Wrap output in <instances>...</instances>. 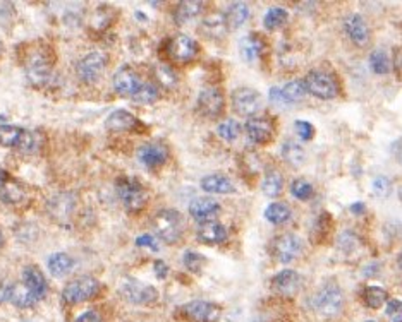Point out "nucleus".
<instances>
[{
    "instance_id": "1",
    "label": "nucleus",
    "mask_w": 402,
    "mask_h": 322,
    "mask_svg": "<svg viewBox=\"0 0 402 322\" xmlns=\"http://www.w3.org/2000/svg\"><path fill=\"white\" fill-rule=\"evenodd\" d=\"M313 307L316 314L325 319H334L342 312L344 307V295L342 288L334 280L325 281L313 297Z\"/></svg>"
},
{
    "instance_id": "2",
    "label": "nucleus",
    "mask_w": 402,
    "mask_h": 322,
    "mask_svg": "<svg viewBox=\"0 0 402 322\" xmlns=\"http://www.w3.org/2000/svg\"><path fill=\"white\" fill-rule=\"evenodd\" d=\"M153 230L164 242L177 243L186 230V219L177 209H162L155 215Z\"/></svg>"
},
{
    "instance_id": "3",
    "label": "nucleus",
    "mask_w": 402,
    "mask_h": 322,
    "mask_svg": "<svg viewBox=\"0 0 402 322\" xmlns=\"http://www.w3.org/2000/svg\"><path fill=\"white\" fill-rule=\"evenodd\" d=\"M303 86H305L306 93L318 98V100H334L339 94V84H337L336 77L330 76L329 72H323V70H310L303 79Z\"/></svg>"
},
{
    "instance_id": "4",
    "label": "nucleus",
    "mask_w": 402,
    "mask_h": 322,
    "mask_svg": "<svg viewBox=\"0 0 402 322\" xmlns=\"http://www.w3.org/2000/svg\"><path fill=\"white\" fill-rule=\"evenodd\" d=\"M98 291H100V283L93 276H81L64 286L62 301L67 305L83 304L97 297Z\"/></svg>"
},
{
    "instance_id": "5",
    "label": "nucleus",
    "mask_w": 402,
    "mask_h": 322,
    "mask_svg": "<svg viewBox=\"0 0 402 322\" xmlns=\"http://www.w3.org/2000/svg\"><path fill=\"white\" fill-rule=\"evenodd\" d=\"M117 194H119L124 208L131 213L141 211L148 204L147 189L134 178H119L117 180Z\"/></svg>"
},
{
    "instance_id": "6",
    "label": "nucleus",
    "mask_w": 402,
    "mask_h": 322,
    "mask_svg": "<svg viewBox=\"0 0 402 322\" xmlns=\"http://www.w3.org/2000/svg\"><path fill=\"white\" fill-rule=\"evenodd\" d=\"M121 295L126 298L129 304L134 305H153L158 300L157 288L151 284L138 281L134 278H129L121 286Z\"/></svg>"
},
{
    "instance_id": "7",
    "label": "nucleus",
    "mask_w": 402,
    "mask_h": 322,
    "mask_svg": "<svg viewBox=\"0 0 402 322\" xmlns=\"http://www.w3.org/2000/svg\"><path fill=\"white\" fill-rule=\"evenodd\" d=\"M181 314L191 322H218L222 308L208 300H191L181 307Z\"/></svg>"
},
{
    "instance_id": "8",
    "label": "nucleus",
    "mask_w": 402,
    "mask_h": 322,
    "mask_svg": "<svg viewBox=\"0 0 402 322\" xmlns=\"http://www.w3.org/2000/svg\"><path fill=\"white\" fill-rule=\"evenodd\" d=\"M303 252V242L296 233H282L272 243V254L279 263L289 264Z\"/></svg>"
},
{
    "instance_id": "9",
    "label": "nucleus",
    "mask_w": 402,
    "mask_h": 322,
    "mask_svg": "<svg viewBox=\"0 0 402 322\" xmlns=\"http://www.w3.org/2000/svg\"><path fill=\"white\" fill-rule=\"evenodd\" d=\"M107 67V57L102 52H90L77 62L76 72L83 83L93 84L100 79Z\"/></svg>"
},
{
    "instance_id": "10",
    "label": "nucleus",
    "mask_w": 402,
    "mask_h": 322,
    "mask_svg": "<svg viewBox=\"0 0 402 322\" xmlns=\"http://www.w3.org/2000/svg\"><path fill=\"white\" fill-rule=\"evenodd\" d=\"M196 110L207 118H217L225 110V98L218 88H207L198 94Z\"/></svg>"
},
{
    "instance_id": "11",
    "label": "nucleus",
    "mask_w": 402,
    "mask_h": 322,
    "mask_svg": "<svg viewBox=\"0 0 402 322\" xmlns=\"http://www.w3.org/2000/svg\"><path fill=\"white\" fill-rule=\"evenodd\" d=\"M232 108L239 115H253L262 108V94L253 88H238L232 91Z\"/></svg>"
},
{
    "instance_id": "12",
    "label": "nucleus",
    "mask_w": 402,
    "mask_h": 322,
    "mask_svg": "<svg viewBox=\"0 0 402 322\" xmlns=\"http://www.w3.org/2000/svg\"><path fill=\"white\" fill-rule=\"evenodd\" d=\"M306 91L303 86V81H290V83L284 84L282 88H272L270 90V103L275 107H287V105L297 103L301 98L305 96Z\"/></svg>"
},
{
    "instance_id": "13",
    "label": "nucleus",
    "mask_w": 402,
    "mask_h": 322,
    "mask_svg": "<svg viewBox=\"0 0 402 322\" xmlns=\"http://www.w3.org/2000/svg\"><path fill=\"white\" fill-rule=\"evenodd\" d=\"M168 155L171 152H168L167 146L162 144V142H147V144H143L138 149V159L145 167L151 168V170L164 167L167 163Z\"/></svg>"
},
{
    "instance_id": "14",
    "label": "nucleus",
    "mask_w": 402,
    "mask_h": 322,
    "mask_svg": "<svg viewBox=\"0 0 402 322\" xmlns=\"http://www.w3.org/2000/svg\"><path fill=\"white\" fill-rule=\"evenodd\" d=\"M344 29L356 46H366L370 43L371 33L366 19L361 14H349L344 19Z\"/></svg>"
},
{
    "instance_id": "15",
    "label": "nucleus",
    "mask_w": 402,
    "mask_h": 322,
    "mask_svg": "<svg viewBox=\"0 0 402 322\" xmlns=\"http://www.w3.org/2000/svg\"><path fill=\"white\" fill-rule=\"evenodd\" d=\"M26 74H28V79L35 86L47 84V81L52 76V67H50V62L42 52H36L29 57L28 64H26Z\"/></svg>"
},
{
    "instance_id": "16",
    "label": "nucleus",
    "mask_w": 402,
    "mask_h": 322,
    "mask_svg": "<svg viewBox=\"0 0 402 322\" xmlns=\"http://www.w3.org/2000/svg\"><path fill=\"white\" fill-rule=\"evenodd\" d=\"M168 53L172 59L177 62H191L196 55H198V43L188 35H177L171 40L168 45Z\"/></svg>"
},
{
    "instance_id": "17",
    "label": "nucleus",
    "mask_w": 402,
    "mask_h": 322,
    "mask_svg": "<svg viewBox=\"0 0 402 322\" xmlns=\"http://www.w3.org/2000/svg\"><path fill=\"white\" fill-rule=\"evenodd\" d=\"M222 206L212 198H196L189 204V215L199 223L214 222L221 215Z\"/></svg>"
},
{
    "instance_id": "18",
    "label": "nucleus",
    "mask_w": 402,
    "mask_h": 322,
    "mask_svg": "<svg viewBox=\"0 0 402 322\" xmlns=\"http://www.w3.org/2000/svg\"><path fill=\"white\" fill-rule=\"evenodd\" d=\"M249 141L255 144H268L273 139V124L265 117H251L244 125Z\"/></svg>"
},
{
    "instance_id": "19",
    "label": "nucleus",
    "mask_w": 402,
    "mask_h": 322,
    "mask_svg": "<svg viewBox=\"0 0 402 322\" xmlns=\"http://www.w3.org/2000/svg\"><path fill=\"white\" fill-rule=\"evenodd\" d=\"M272 291L279 295H296L301 288V276L297 271L294 269H282L280 273H277L272 278V283H270Z\"/></svg>"
},
{
    "instance_id": "20",
    "label": "nucleus",
    "mask_w": 402,
    "mask_h": 322,
    "mask_svg": "<svg viewBox=\"0 0 402 322\" xmlns=\"http://www.w3.org/2000/svg\"><path fill=\"white\" fill-rule=\"evenodd\" d=\"M114 90L121 94V96H133L141 86L140 76L134 72L131 67H121L116 74H114Z\"/></svg>"
},
{
    "instance_id": "21",
    "label": "nucleus",
    "mask_w": 402,
    "mask_h": 322,
    "mask_svg": "<svg viewBox=\"0 0 402 322\" xmlns=\"http://www.w3.org/2000/svg\"><path fill=\"white\" fill-rule=\"evenodd\" d=\"M105 127L114 132H129V131H141L145 127L131 111L127 110H114L112 113L107 117Z\"/></svg>"
},
{
    "instance_id": "22",
    "label": "nucleus",
    "mask_w": 402,
    "mask_h": 322,
    "mask_svg": "<svg viewBox=\"0 0 402 322\" xmlns=\"http://www.w3.org/2000/svg\"><path fill=\"white\" fill-rule=\"evenodd\" d=\"M199 242L208 243V245H218V243L225 242L229 237L227 228L218 222H205L199 223V228L196 232Z\"/></svg>"
},
{
    "instance_id": "23",
    "label": "nucleus",
    "mask_w": 402,
    "mask_h": 322,
    "mask_svg": "<svg viewBox=\"0 0 402 322\" xmlns=\"http://www.w3.org/2000/svg\"><path fill=\"white\" fill-rule=\"evenodd\" d=\"M23 283L28 286V290L35 295L36 300H42L45 298L47 290H49V284H47L45 276H43L42 271L36 266H26L23 271Z\"/></svg>"
},
{
    "instance_id": "24",
    "label": "nucleus",
    "mask_w": 402,
    "mask_h": 322,
    "mask_svg": "<svg viewBox=\"0 0 402 322\" xmlns=\"http://www.w3.org/2000/svg\"><path fill=\"white\" fill-rule=\"evenodd\" d=\"M263 49H265V43H263V40L258 35H246L239 40L238 50L244 62L258 60L262 57Z\"/></svg>"
},
{
    "instance_id": "25",
    "label": "nucleus",
    "mask_w": 402,
    "mask_h": 322,
    "mask_svg": "<svg viewBox=\"0 0 402 322\" xmlns=\"http://www.w3.org/2000/svg\"><path fill=\"white\" fill-rule=\"evenodd\" d=\"M199 185L208 194H234L236 192V187L231 178L221 174L207 175V177L201 178V184Z\"/></svg>"
},
{
    "instance_id": "26",
    "label": "nucleus",
    "mask_w": 402,
    "mask_h": 322,
    "mask_svg": "<svg viewBox=\"0 0 402 322\" xmlns=\"http://www.w3.org/2000/svg\"><path fill=\"white\" fill-rule=\"evenodd\" d=\"M203 8H205V2H198V0H184V2H179L174 12L175 23H177L179 26H182V25H188V23L194 21L198 16H201Z\"/></svg>"
},
{
    "instance_id": "27",
    "label": "nucleus",
    "mask_w": 402,
    "mask_h": 322,
    "mask_svg": "<svg viewBox=\"0 0 402 322\" xmlns=\"http://www.w3.org/2000/svg\"><path fill=\"white\" fill-rule=\"evenodd\" d=\"M249 18V5L246 2H232L227 8L224 14L225 26H227V31H234V29L241 28Z\"/></svg>"
},
{
    "instance_id": "28",
    "label": "nucleus",
    "mask_w": 402,
    "mask_h": 322,
    "mask_svg": "<svg viewBox=\"0 0 402 322\" xmlns=\"http://www.w3.org/2000/svg\"><path fill=\"white\" fill-rule=\"evenodd\" d=\"M9 301L18 308H28L33 307L38 300H36L35 295L28 290L25 283H14L11 284V291H9Z\"/></svg>"
},
{
    "instance_id": "29",
    "label": "nucleus",
    "mask_w": 402,
    "mask_h": 322,
    "mask_svg": "<svg viewBox=\"0 0 402 322\" xmlns=\"http://www.w3.org/2000/svg\"><path fill=\"white\" fill-rule=\"evenodd\" d=\"M47 264H49L50 274L55 278L66 276V274H69L74 267L73 257H71L69 254H66V252L52 254V256L49 257V263Z\"/></svg>"
},
{
    "instance_id": "30",
    "label": "nucleus",
    "mask_w": 402,
    "mask_h": 322,
    "mask_svg": "<svg viewBox=\"0 0 402 322\" xmlns=\"http://www.w3.org/2000/svg\"><path fill=\"white\" fill-rule=\"evenodd\" d=\"M201 31H203V35H207L208 38L212 40L224 38L225 33H227V26H225L224 16L214 14V16L205 18L203 21H201Z\"/></svg>"
},
{
    "instance_id": "31",
    "label": "nucleus",
    "mask_w": 402,
    "mask_h": 322,
    "mask_svg": "<svg viewBox=\"0 0 402 322\" xmlns=\"http://www.w3.org/2000/svg\"><path fill=\"white\" fill-rule=\"evenodd\" d=\"M280 155L286 159L287 163L292 165V167H299V165L305 163L306 159V151L301 144L294 141H286L280 148Z\"/></svg>"
},
{
    "instance_id": "32",
    "label": "nucleus",
    "mask_w": 402,
    "mask_h": 322,
    "mask_svg": "<svg viewBox=\"0 0 402 322\" xmlns=\"http://www.w3.org/2000/svg\"><path fill=\"white\" fill-rule=\"evenodd\" d=\"M290 216H292V211L286 202H272L265 208V218L273 225H284L289 222Z\"/></svg>"
},
{
    "instance_id": "33",
    "label": "nucleus",
    "mask_w": 402,
    "mask_h": 322,
    "mask_svg": "<svg viewBox=\"0 0 402 322\" xmlns=\"http://www.w3.org/2000/svg\"><path fill=\"white\" fill-rule=\"evenodd\" d=\"M287 21H289V12L284 8H272L263 16V26L268 31H275V29L284 28L287 25Z\"/></svg>"
},
{
    "instance_id": "34",
    "label": "nucleus",
    "mask_w": 402,
    "mask_h": 322,
    "mask_svg": "<svg viewBox=\"0 0 402 322\" xmlns=\"http://www.w3.org/2000/svg\"><path fill=\"white\" fill-rule=\"evenodd\" d=\"M23 134H25V129L18 127V125L0 124V146L18 148L23 139Z\"/></svg>"
},
{
    "instance_id": "35",
    "label": "nucleus",
    "mask_w": 402,
    "mask_h": 322,
    "mask_svg": "<svg viewBox=\"0 0 402 322\" xmlns=\"http://www.w3.org/2000/svg\"><path fill=\"white\" fill-rule=\"evenodd\" d=\"M262 191L266 198H277L284 191V175L277 170H270L263 178Z\"/></svg>"
},
{
    "instance_id": "36",
    "label": "nucleus",
    "mask_w": 402,
    "mask_h": 322,
    "mask_svg": "<svg viewBox=\"0 0 402 322\" xmlns=\"http://www.w3.org/2000/svg\"><path fill=\"white\" fill-rule=\"evenodd\" d=\"M363 300L370 308H380L381 305L387 304L388 293L385 288L377 286V284H371V286L364 288Z\"/></svg>"
},
{
    "instance_id": "37",
    "label": "nucleus",
    "mask_w": 402,
    "mask_h": 322,
    "mask_svg": "<svg viewBox=\"0 0 402 322\" xmlns=\"http://www.w3.org/2000/svg\"><path fill=\"white\" fill-rule=\"evenodd\" d=\"M158 96H160V91H158V88L155 84L141 83L136 93L133 94V101L138 105H151L158 100Z\"/></svg>"
},
{
    "instance_id": "38",
    "label": "nucleus",
    "mask_w": 402,
    "mask_h": 322,
    "mask_svg": "<svg viewBox=\"0 0 402 322\" xmlns=\"http://www.w3.org/2000/svg\"><path fill=\"white\" fill-rule=\"evenodd\" d=\"M370 67L375 74H380V76H384V74H387L388 70H390L392 59H388V55L385 50H381V49L373 50V52L370 53Z\"/></svg>"
},
{
    "instance_id": "39",
    "label": "nucleus",
    "mask_w": 402,
    "mask_h": 322,
    "mask_svg": "<svg viewBox=\"0 0 402 322\" xmlns=\"http://www.w3.org/2000/svg\"><path fill=\"white\" fill-rule=\"evenodd\" d=\"M25 198V192H23V187L18 184V182L14 180H9L5 182L4 185H2V189H0V199L5 202H9V204H16V202H19L21 199Z\"/></svg>"
},
{
    "instance_id": "40",
    "label": "nucleus",
    "mask_w": 402,
    "mask_h": 322,
    "mask_svg": "<svg viewBox=\"0 0 402 322\" xmlns=\"http://www.w3.org/2000/svg\"><path fill=\"white\" fill-rule=\"evenodd\" d=\"M155 79L160 86L167 88V90L177 86V74L167 64H160V66L155 67Z\"/></svg>"
},
{
    "instance_id": "41",
    "label": "nucleus",
    "mask_w": 402,
    "mask_h": 322,
    "mask_svg": "<svg viewBox=\"0 0 402 322\" xmlns=\"http://www.w3.org/2000/svg\"><path fill=\"white\" fill-rule=\"evenodd\" d=\"M182 263H184L186 269H189L191 273H201V269L207 264V257L203 254L194 252V250H186L182 256Z\"/></svg>"
},
{
    "instance_id": "42",
    "label": "nucleus",
    "mask_w": 402,
    "mask_h": 322,
    "mask_svg": "<svg viewBox=\"0 0 402 322\" xmlns=\"http://www.w3.org/2000/svg\"><path fill=\"white\" fill-rule=\"evenodd\" d=\"M290 192H292L294 198L299 199V201H308V199L313 198L315 189H313V185L310 184L308 180H305V178H296V180L290 184Z\"/></svg>"
},
{
    "instance_id": "43",
    "label": "nucleus",
    "mask_w": 402,
    "mask_h": 322,
    "mask_svg": "<svg viewBox=\"0 0 402 322\" xmlns=\"http://www.w3.org/2000/svg\"><path fill=\"white\" fill-rule=\"evenodd\" d=\"M217 132H218V135L224 139V141L232 142L239 137V134H241V124H239L238 120H232V118H229V120L222 122V124L218 125Z\"/></svg>"
},
{
    "instance_id": "44",
    "label": "nucleus",
    "mask_w": 402,
    "mask_h": 322,
    "mask_svg": "<svg viewBox=\"0 0 402 322\" xmlns=\"http://www.w3.org/2000/svg\"><path fill=\"white\" fill-rule=\"evenodd\" d=\"M294 131H296L297 137L303 139V141H312L315 137V127H313L312 122L296 120L294 122Z\"/></svg>"
},
{
    "instance_id": "45",
    "label": "nucleus",
    "mask_w": 402,
    "mask_h": 322,
    "mask_svg": "<svg viewBox=\"0 0 402 322\" xmlns=\"http://www.w3.org/2000/svg\"><path fill=\"white\" fill-rule=\"evenodd\" d=\"M390 191V180L387 177H377L373 180V192L380 198H385Z\"/></svg>"
},
{
    "instance_id": "46",
    "label": "nucleus",
    "mask_w": 402,
    "mask_h": 322,
    "mask_svg": "<svg viewBox=\"0 0 402 322\" xmlns=\"http://www.w3.org/2000/svg\"><path fill=\"white\" fill-rule=\"evenodd\" d=\"M401 300H397V298H394V300H388L387 301V315L388 317H394V321H401Z\"/></svg>"
},
{
    "instance_id": "47",
    "label": "nucleus",
    "mask_w": 402,
    "mask_h": 322,
    "mask_svg": "<svg viewBox=\"0 0 402 322\" xmlns=\"http://www.w3.org/2000/svg\"><path fill=\"white\" fill-rule=\"evenodd\" d=\"M136 245L138 247H150L153 252H157L158 250V242L155 240V237L148 235V233H145V235H140L136 239Z\"/></svg>"
},
{
    "instance_id": "48",
    "label": "nucleus",
    "mask_w": 402,
    "mask_h": 322,
    "mask_svg": "<svg viewBox=\"0 0 402 322\" xmlns=\"http://www.w3.org/2000/svg\"><path fill=\"white\" fill-rule=\"evenodd\" d=\"M74 322H102V315L98 314L97 310H88L81 314Z\"/></svg>"
},
{
    "instance_id": "49",
    "label": "nucleus",
    "mask_w": 402,
    "mask_h": 322,
    "mask_svg": "<svg viewBox=\"0 0 402 322\" xmlns=\"http://www.w3.org/2000/svg\"><path fill=\"white\" fill-rule=\"evenodd\" d=\"M153 271H155V274H157L158 280H165L168 274V266L164 263V260H155Z\"/></svg>"
},
{
    "instance_id": "50",
    "label": "nucleus",
    "mask_w": 402,
    "mask_h": 322,
    "mask_svg": "<svg viewBox=\"0 0 402 322\" xmlns=\"http://www.w3.org/2000/svg\"><path fill=\"white\" fill-rule=\"evenodd\" d=\"M9 291H11V284L9 283H0V304L9 300Z\"/></svg>"
},
{
    "instance_id": "51",
    "label": "nucleus",
    "mask_w": 402,
    "mask_h": 322,
    "mask_svg": "<svg viewBox=\"0 0 402 322\" xmlns=\"http://www.w3.org/2000/svg\"><path fill=\"white\" fill-rule=\"evenodd\" d=\"M364 209H366L364 202H354V204L349 206V211L353 213V215H363Z\"/></svg>"
},
{
    "instance_id": "52",
    "label": "nucleus",
    "mask_w": 402,
    "mask_h": 322,
    "mask_svg": "<svg viewBox=\"0 0 402 322\" xmlns=\"http://www.w3.org/2000/svg\"><path fill=\"white\" fill-rule=\"evenodd\" d=\"M394 64H395V72L397 76L401 74V49L394 50Z\"/></svg>"
},
{
    "instance_id": "53",
    "label": "nucleus",
    "mask_w": 402,
    "mask_h": 322,
    "mask_svg": "<svg viewBox=\"0 0 402 322\" xmlns=\"http://www.w3.org/2000/svg\"><path fill=\"white\" fill-rule=\"evenodd\" d=\"M5 182H8V174L0 168V189H2V185H4Z\"/></svg>"
},
{
    "instance_id": "54",
    "label": "nucleus",
    "mask_w": 402,
    "mask_h": 322,
    "mask_svg": "<svg viewBox=\"0 0 402 322\" xmlns=\"http://www.w3.org/2000/svg\"><path fill=\"white\" fill-rule=\"evenodd\" d=\"M4 243V235H2V232H0V245Z\"/></svg>"
},
{
    "instance_id": "55",
    "label": "nucleus",
    "mask_w": 402,
    "mask_h": 322,
    "mask_svg": "<svg viewBox=\"0 0 402 322\" xmlns=\"http://www.w3.org/2000/svg\"><path fill=\"white\" fill-rule=\"evenodd\" d=\"M2 52H4V46H2V42H0V55H2Z\"/></svg>"
},
{
    "instance_id": "56",
    "label": "nucleus",
    "mask_w": 402,
    "mask_h": 322,
    "mask_svg": "<svg viewBox=\"0 0 402 322\" xmlns=\"http://www.w3.org/2000/svg\"><path fill=\"white\" fill-rule=\"evenodd\" d=\"M366 322H375V321H366Z\"/></svg>"
},
{
    "instance_id": "57",
    "label": "nucleus",
    "mask_w": 402,
    "mask_h": 322,
    "mask_svg": "<svg viewBox=\"0 0 402 322\" xmlns=\"http://www.w3.org/2000/svg\"><path fill=\"white\" fill-rule=\"evenodd\" d=\"M394 322H401V321H394Z\"/></svg>"
}]
</instances>
